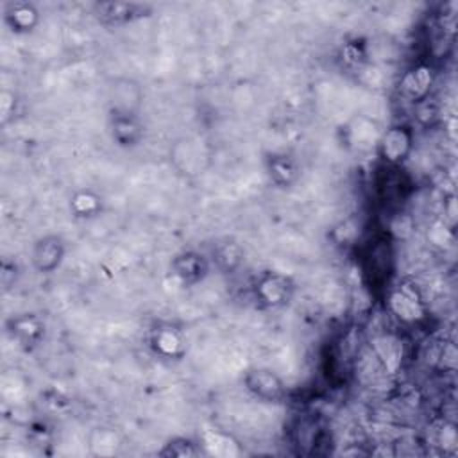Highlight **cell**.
<instances>
[{
  "label": "cell",
  "mask_w": 458,
  "mask_h": 458,
  "mask_svg": "<svg viewBox=\"0 0 458 458\" xmlns=\"http://www.w3.org/2000/svg\"><path fill=\"white\" fill-rule=\"evenodd\" d=\"M386 310L401 324L413 326L428 317L424 297L415 283L401 281L386 293Z\"/></svg>",
  "instance_id": "1"
},
{
  "label": "cell",
  "mask_w": 458,
  "mask_h": 458,
  "mask_svg": "<svg viewBox=\"0 0 458 458\" xmlns=\"http://www.w3.org/2000/svg\"><path fill=\"white\" fill-rule=\"evenodd\" d=\"M252 293L259 306L277 310L292 301L295 293V283L286 274L267 270L254 281Z\"/></svg>",
  "instance_id": "2"
},
{
  "label": "cell",
  "mask_w": 458,
  "mask_h": 458,
  "mask_svg": "<svg viewBox=\"0 0 458 458\" xmlns=\"http://www.w3.org/2000/svg\"><path fill=\"white\" fill-rule=\"evenodd\" d=\"M415 145V132L406 123L390 125L377 141L379 159L392 168L401 166L411 154Z\"/></svg>",
  "instance_id": "3"
},
{
  "label": "cell",
  "mask_w": 458,
  "mask_h": 458,
  "mask_svg": "<svg viewBox=\"0 0 458 458\" xmlns=\"http://www.w3.org/2000/svg\"><path fill=\"white\" fill-rule=\"evenodd\" d=\"M5 331L20 349L30 352L45 338V322L36 313H20L7 318Z\"/></svg>",
  "instance_id": "4"
},
{
  "label": "cell",
  "mask_w": 458,
  "mask_h": 458,
  "mask_svg": "<svg viewBox=\"0 0 458 458\" xmlns=\"http://www.w3.org/2000/svg\"><path fill=\"white\" fill-rule=\"evenodd\" d=\"M243 385L263 403H281L286 397V385L272 369H249L243 376Z\"/></svg>",
  "instance_id": "5"
},
{
  "label": "cell",
  "mask_w": 458,
  "mask_h": 458,
  "mask_svg": "<svg viewBox=\"0 0 458 458\" xmlns=\"http://www.w3.org/2000/svg\"><path fill=\"white\" fill-rule=\"evenodd\" d=\"M148 347L161 360H181L186 352V338L181 327L163 322L150 329Z\"/></svg>",
  "instance_id": "6"
},
{
  "label": "cell",
  "mask_w": 458,
  "mask_h": 458,
  "mask_svg": "<svg viewBox=\"0 0 458 458\" xmlns=\"http://www.w3.org/2000/svg\"><path fill=\"white\" fill-rule=\"evenodd\" d=\"M66 254V243L59 234H45L32 243L30 263L39 274L55 272Z\"/></svg>",
  "instance_id": "7"
},
{
  "label": "cell",
  "mask_w": 458,
  "mask_h": 458,
  "mask_svg": "<svg viewBox=\"0 0 458 458\" xmlns=\"http://www.w3.org/2000/svg\"><path fill=\"white\" fill-rule=\"evenodd\" d=\"M170 268H172L174 277L181 284L193 286L206 279V276L209 274L211 263L204 254H200L197 250H182L174 256Z\"/></svg>",
  "instance_id": "8"
},
{
  "label": "cell",
  "mask_w": 458,
  "mask_h": 458,
  "mask_svg": "<svg viewBox=\"0 0 458 458\" xmlns=\"http://www.w3.org/2000/svg\"><path fill=\"white\" fill-rule=\"evenodd\" d=\"M370 351L385 374H395L403 365V340L395 333H379L370 340Z\"/></svg>",
  "instance_id": "9"
},
{
  "label": "cell",
  "mask_w": 458,
  "mask_h": 458,
  "mask_svg": "<svg viewBox=\"0 0 458 458\" xmlns=\"http://www.w3.org/2000/svg\"><path fill=\"white\" fill-rule=\"evenodd\" d=\"M93 9L97 18L106 25L129 23L138 18L148 16L152 11L150 5L136 4V2H100V4H95Z\"/></svg>",
  "instance_id": "10"
},
{
  "label": "cell",
  "mask_w": 458,
  "mask_h": 458,
  "mask_svg": "<svg viewBox=\"0 0 458 458\" xmlns=\"http://www.w3.org/2000/svg\"><path fill=\"white\" fill-rule=\"evenodd\" d=\"M141 88L132 79H118L111 86L109 95V106L111 114H129L138 116L140 106H141Z\"/></svg>",
  "instance_id": "11"
},
{
  "label": "cell",
  "mask_w": 458,
  "mask_h": 458,
  "mask_svg": "<svg viewBox=\"0 0 458 458\" xmlns=\"http://www.w3.org/2000/svg\"><path fill=\"white\" fill-rule=\"evenodd\" d=\"M433 82H435L433 68L429 64L420 63L410 68L408 72H404V75L401 77L399 89L403 97L419 104L429 97Z\"/></svg>",
  "instance_id": "12"
},
{
  "label": "cell",
  "mask_w": 458,
  "mask_h": 458,
  "mask_svg": "<svg viewBox=\"0 0 458 458\" xmlns=\"http://www.w3.org/2000/svg\"><path fill=\"white\" fill-rule=\"evenodd\" d=\"M5 25L16 34H27L39 23V11L30 2H9L4 9Z\"/></svg>",
  "instance_id": "13"
},
{
  "label": "cell",
  "mask_w": 458,
  "mask_h": 458,
  "mask_svg": "<svg viewBox=\"0 0 458 458\" xmlns=\"http://www.w3.org/2000/svg\"><path fill=\"white\" fill-rule=\"evenodd\" d=\"M111 134L120 147H134L143 136V127L138 116L111 114Z\"/></svg>",
  "instance_id": "14"
},
{
  "label": "cell",
  "mask_w": 458,
  "mask_h": 458,
  "mask_svg": "<svg viewBox=\"0 0 458 458\" xmlns=\"http://www.w3.org/2000/svg\"><path fill=\"white\" fill-rule=\"evenodd\" d=\"M267 170H268L270 181L276 182L277 186H283V188L292 186L299 177L297 163L286 154L270 156L268 161H267Z\"/></svg>",
  "instance_id": "15"
},
{
  "label": "cell",
  "mask_w": 458,
  "mask_h": 458,
  "mask_svg": "<svg viewBox=\"0 0 458 458\" xmlns=\"http://www.w3.org/2000/svg\"><path fill=\"white\" fill-rule=\"evenodd\" d=\"M70 209L77 218H93L102 211V197L93 190H79L70 199Z\"/></svg>",
  "instance_id": "16"
},
{
  "label": "cell",
  "mask_w": 458,
  "mask_h": 458,
  "mask_svg": "<svg viewBox=\"0 0 458 458\" xmlns=\"http://www.w3.org/2000/svg\"><path fill=\"white\" fill-rule=\"evenodd\" d=\"M213 259L222 272L236 270L243 261V250L236 242H224L215 247Z\"/></svg>",
  "instance_id": "17"
},
{
  "label": "cell",
  "mask_w": 458,
  "mask_h": 458,
  "mask_svg": "<svg viewBox=\"0 0 458 458\" xmlns=\"http://www.w3.org/2000/svg\"><path fill=\"white\" fill-rule=\"evenodd\" d=\"M204 449L199 442L191 440V438H186V437H175V438H170L159 451L157 454L159 456H165V458H191V456H199L202 454Z\"/></svg>",
  "instance_id": "18"
},
{
  "label": "cell",
  "mask_w": 458,
  "mask_h": 458,
  "mask_svg": "<svg viewBox=\"0 0 458 458\" xmlns=\"http://www.w3.org/2000/svg\"><path fill=\"white\" fill-rule=\"evenodd\" d=\"M14 109H16L14 91L2 89V93H0V120H2V123H7V120L14 114Z\"/></svg>",
  "instance_id": "19"
}]
</instances>
